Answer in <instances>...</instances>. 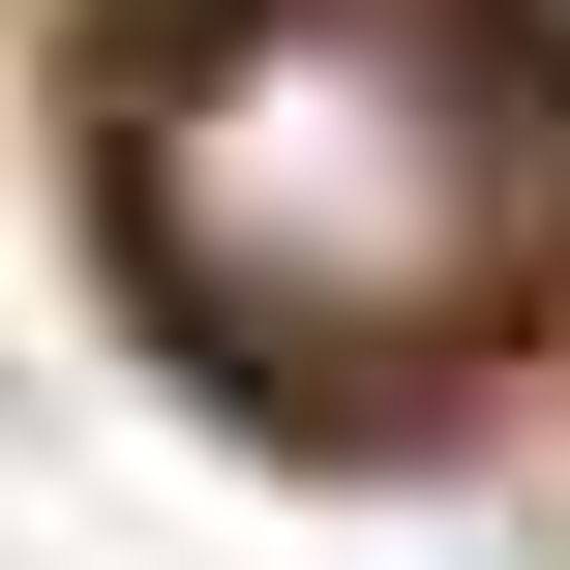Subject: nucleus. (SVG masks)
<instances>
[{
  "instance_id": "nucleus-1",
  "label": "nucleus",
  "mask_w": 570,
  "mask_h": 570,
  "mask_svg": "<svg viewBox=\"0 0 570 570\" xmlns=\"http://www.w3.org/2000/svg\"><path fill=\"white\" fill-rule=\"evenodd\" d=\"M120 240L240 391H421L541 271V150L421 0H210L120 120Z\"/></svg>"
},
{
  "instance_id": "nucleus-2",
  "label": "nucleus",
  "mask_w": 570,
  "mask_h": 570,
  "mask_svg": "<svg viewBox=\"0 0 570 570\" xmlns=\"http://www.w3.org/2000/svg\"><path fill=\"white\" fill-rule=\"evenodd\" d=\"M541 30H570V0H541Z\"/></svg>"
}]
</instances>
